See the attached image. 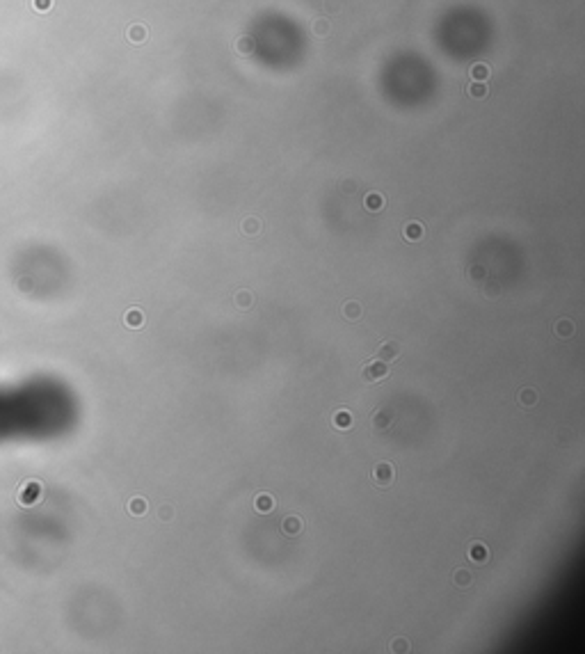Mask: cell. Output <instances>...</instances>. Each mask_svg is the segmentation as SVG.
Masks as SVG:
<instances>
[{
  "label": "cell",
  "instance_id": "obj_1",
  "mask_svg": "<svg viewBox=\"0 0 585 654\" xmlns=\"http://www.w3.org/2000/svg\"><path fill=\"white\" fill-rule=\"evenodd\" d=\"M50 387L23 382L0 387V444L39 437L48 430Z\"/></svg>",
  "mask_w": 585,
  "mask_h": 654
},
{
  "label": "cell",
  "instance_id": "obj_11",
  "mask_svg": "<svg viewBox=\"0 0 585 654\" xmlns=\"http://www.w3.org/2000/svg\"><path fill=\"white\" fill-rule=\"evenodd\" d=\"M240 229H243V233L245 236H259L261 233V229H263V224H261V220L259 217H245L243 220V224H240Z\"/></svg>",
  "mask_w": 585,
  "mask_h": 654
},
{
  "label": "cell",
  "instance_id": "obj_26",
  "mask_svg": "<svg viewBox=\"0 0 585 654\" xmlns=\"http://www.w3.org/2000/svg\"><path fill=\"white\" fill-rule=\"evenodd\" d=\"M485 275H487V272H485L482 265H471V268H469V277H471L473 281H482L485 279Z\"/></svg>",
  "mask_w": 585,
  "mask_h": 654
},
{
  "label": "cell",
  "instance_id": "obj_3",
  "mask_svg": "<svg viewBox=\"0 0 585 654\" xmlns=\"http://www.w3.org/2000/svg\"><path fill=\"white\" fill-rule=\"evenodd\" d=\"M373 481L375 485L379 487H386L393 483V465L391 462H377L373 467Z\"/></svg>",
  "mask_w": 585,
  "mask_h": 654
},
{
  "label": "cell",
  "instance_id": "obj_18",
  "mask_svg": "<svg viewBox=\"0 0 585 654\" xmlns=\"http://www.w3.org/2000/svg\"><path fill=\"white\" fill-rule=\"evenodd\" d=\"M233 302H236L238 309H250L252 304H254V297H252L250 291H238L233 295Z\"/></svg>",
  "mask_w": 585,
  "mask_h": 654
},
{
  "label": "cell",
  "instance_id": "obj_16",
  "mask_svg": "<svg viewBox=\"0 0 585 654\" xmlns=\"http://www.w3.org/2000/svg\"><path fill=\"white\" fill-rule=\"evenodd\" d=\"M275 506H277V503H275V499H272L270 494H259V497H256V501H254V508L259 510V513H270Z\"/></svg>",
  "mask_w": 585,
  "mask_h": 654
},
{
  "label": "cell",
  "instance_id": "obj_2",
  "mask_svg": "<svg viewBox=\"0 0 585 654\" xmlns=\"http://www.w3.org/2000/svg\"><path fill=\"white\" fill-rule=\"evenodd\" d=\"M386 375H389V368H386V362H382V359H373V362H368L361 368L363 382H377V380H384Z\"/></svg>",
  "mask_w": 585,
  "mask_h": 654
},
{
  "label": "cell",
  "instance_id": "obj_22",
  "mask_svg": "<svg viewBox=\"0 0 585 654\" xmlns=\"http://www.w3.org/2000/svg\"><path fill=\"white\" fill-rule=\"evenodd\" d=\"M142 323H144V316H142L140 309H130L128 314H126V325H130V327H140Z\"/></svg>",
  "mask_w": 585,
  "mask_h": 654
},
{
  "label": "cell",
  "instance_id": "obj_7",
  "mask_svg": "<svg viewBox=\"0 0 585 654\" xmlns=\"http://www.w3.org/2000/svg\"><path fill=\"white\" fill-rule=\"evenodd\" d=\"M331 423H334L338 430H350L354 423V416H352V412H347V410H336L334 414H331Z\"/></svg>",
  "mask_w": 585,
  "mask_h": 654
},
{
  "label": "cell",
  "instance_id": "obj_6",
  "mask_svg": "<svg viewBox=\"0 0 585 654\" xmlns=\"http://www.w3.org/2000/svg\"><path fill=\"white\" fill-rule=\"evenodd\" d=\"M282 531H284V535H288V538L299 535V531H302V517H297V515H288V517H284Z\"/></svg>",
  "mask_w": 585,
  "mask_h": 654
},
{
  "label": "cell",
  "instance_id": "obj_10",
  "mask_svg": "<svg viewBox=\"0 0 585 654\" xmlns=\"http://www.w3.org/2000/svg\"><path fill=\"white\" fill-rule=\"evenodd\" d=\"M489 558V552H487V547L482 545V542H473L471 547H469V561H473V563H485Z\"/></svg>",
  "mask_w": 585,
  "mask_h": 654
},
{
  "label": "cell",
  "instance_id": "obj_25",
  "mask_svg": "<svg viewBox=\"0 0 585 654\" xmlns=\"http://www.w3.org/2000/svg\"><path fill=\"white\" fill-rule=\"evenodd\" d=\"M322 9H325L329 16L331 14H338V11L343 9V0H325V2H322Z\"/></svg>",
  "mask_w": 585,
  "mask_h": 654
},
{
  "label": "cell",
  "instance_id": "obj_14",
  "mask_svg": "<svg viewBox=\"0 0 585 654\" xmlns=\"http://www.w3.org/2000/svg\"><path fill=\"white\" fill-rule=\"evenodd\" d=\"M535 403H537V391L533 389V387H524V389L519 391V405L528 410V407H533Z\"/></svg>",
  "mask_w": 585,
  "mask_h": 654
},
{
  "label": "cell",
  "instance_id": "obj_15",
  "mask_svg": "<svg viewBox=\"0 0 585 654\" xmlns=\"http://www.w3.org/2000/svg\"><path fill=\"white\" fill-rule=\"evenodd\" d=\"M556 334L560 336V339H569V336H574V323L569 318H560L558 323H556Z\"/></svg>",
  "mask_w": 585,
  "mask_h": 654
},
{
  "label": "cell",
  "instance_id": "obj_17",
  "mask_svg": "<svg viewBox=\"0 0 585 654\" xmlns=\"http://www.w3.org/2000/svg\"><path fill=\"white\" fill-rule=\"evenodd\" d=\"M453 584H455L457 588H469V586L473 584V574L469 572V570H457V572L453 574Z\"/></svg>",
  "mask_w": 585,
  "mask_h": 654
},
{
  "label": "cell",
  "instance_id": "obj_20",
  "mask_svg": "<svg viewBox=\"0 0 585 654\" xmlns=\"http://www.w3.org/2000/svg\"><path fill=\"white\" fill-rule=\"evenodd\" d=\"M252 50H254V41H252L250 37H240L238 41H236V53H240V55H250Z\"/></svg>",
  "mask_w": 585,
  "mask_h": 654
},
{
  "label": "cell",
  "instance_id": "obj_21",
  "mask_svg": "<svg viewBox=\"0 0 585 654\" xmlns=\"http://www.w3.org/2000/svg\"><path fill=\"white\" fill-rule=\"evenodd\" d=\"M469 96H473V98H485L487 96V87H485V82L473 80L471 87H469Z\"/></svg>",
  "mask_w": 585,
  "mask_h": 654
},
{
  "label": "cell",
  "instance_id": "obj_5",
  "mask_svg": "<svg viewBox=\"0 0 585 654\" xmlns=\"http://www.w3.org/2000/svg\"><path fill=\"white\" fill-rule=\"evenodd\" d=\"M400 352H402L400 343L393 341V339H389L377 348V359H382V362H396L398 357H400Z\"/></svg>",
  "mask_w": 585,
  "mask_h": 654
},
{
  "label": "cell",
  "instance_id": "obj_27",
  "mask_svg": "<svg viewBox=\"0 0 585 654\" xmlns=\"http://www.w3.org/2000/svg\"><path fill=\"white\" fill-rule=\"evenodd\" d=\"M158 517L163 519V522H172L174 519V508L169 506V503L167 506H160V508H158Z\"/></svg>",
  "mask_w": 585,
  "mask_h": 654
},
{
  "label": "cell",
  "instance_id": "obj_24",
  "mask_svg": "<svg viewBox=\"0 0 585 654\" xmlns=\"http://www.w3.org/2000/svg\"><path fill=\"white\" fill-rule=\"evenodd\" d=\"M128 37L133 39L135 43L146 41V27H142V25H133V27L128 30Z\"/></svg>",
  "mask_w": 585,
  "mask_h": 654
},
{
  "label": "cell",
  "instance_id": "obj_12",
  "mask_svg": "<svg viewBox=\"0 0 585 654\" xmlns=\"http://www.w3.org/2000/svg\"><path fill=\"white\" fill-rule=\"evenodd\" d=\"M361 304L357 302V300H347L345 304H343V316H345L347 320H359L361 318Z\"/></svg>",
  "mask_w": 585,
  "mask_h": 654
},
{
  "label": "cell",
  "instance_id": "obj_19",
  "mask_svg": "<svg viewBox=\"0 0 585 654\" xmlns=\"http://www.w3.org/2000/svg\"><path fill=\"white\" fill-rule=\"evenodd\" d=\"M469 73H471V80H487L489 78V66L487 64H473L471 69H469Z\"/></svg>",
  "mask_w": 585,
  "mask_h": 654
},
{
  "label": "cell",
  "instance_id": "obj_29",
  "mask_svg": "<svg viewBox=\"0 0 585 654\" xmlns=\"http://www.w3.org/2000/svg\"><path fill=\"white\" fill-rule=\"evenodd\" d=\"M341 188H343V192H354V190H357V183H354V181H343Z\"/></svg>",
  "mask_w": 585,
  "mask_h": 654
},
{
  "label": "cell",
  "instance_id": "obj_23",
  "mask_svg": "<svg viewBox=\"0 0 585 654\" xmlns=\"http://www.w3.org/2000/svg\"><path fill=\"white\" fill-rule=\"evenodd\" d=\"M128 510H130L133 515H144V513H146V499L135 497L133 501L128 503Z\"/></svg>",
  "mask_w": 585,
  "mask_h": 654
},
{
  "label": "cell",
  "instance_id": "obj_28",
  "mask_svg": "<svg viewBox=\"0 0 585 654\" xmlns=\"http://www.w3.org/2000/svg\"><path fill=\"white\" fill-rule=\"evenodd\" d=\"M407 650H409L407 638H396V641L391 643V652H407Z\"/></svg>",
  "mask_w": 585,
  "mask_h": 654
},
{
  "label": "cell",
  "instance_id": "obj_8",
  "mask_svg": "<svg viewBox=\"0 0 585 654\" xmlns=\"http://www.w3.org/2000/svg\"><path fill=\"white\" fill-rule=\"evenodd\" d=\"M423 233H425V229H423L421 222H407L405 229H402V236H405V240H409V243L421 240Z\"/></svg>",
  "mask_w": 585,
  "mask_h": 654
},
{
  "label": "cell",
  "instance_id": "obj_13",
  "mask_svg": "<svg viewBox=\"0 0 585 654\" xmlns=\"http://www.w3.org/2000/svg\"><path fill=\"white\" fill-rule=\"evenodd\" d=\"M329 30H331V23H329V18H325V16L315 18V21L311 23V32H313L315 37H327Z\"/></svg>",
  "mask_w": 585,
  "mask_h": 654
},
{
  "label": "cell",
  "instance_id": "obj_9",
  "mask_svg": "<svg viewBox=\"0 0 585 654\" xmlns=\"http://www.w3.org/2000/svg\"><path fill=\"white\" fill-rule=\"evenodd\" d=\"M384 204H386V199L379 195V192H368V195H366V199H363V206H366L370 213L382 211V208H384Z\"/></svg>",
  "mask_w": 585,
  "mask_h": 654
},
{
  "label": "cell",
  "instance_id": "obj_4",
  "mask_svg": "<svg viewBox=\"0 0 585 654\" xmlns=\"http://www.w3.org/2000/svg\"><path fill=\"white\" fill-rule=\"evenodd\" d=\"M370 423H373V428L375 430H386V428H391L393 426V410L391 407H377V410L373 412V416H370Z\"/></svg>",
  "mask_w": 585,
  "mask_h": 654
}]
</instances>
